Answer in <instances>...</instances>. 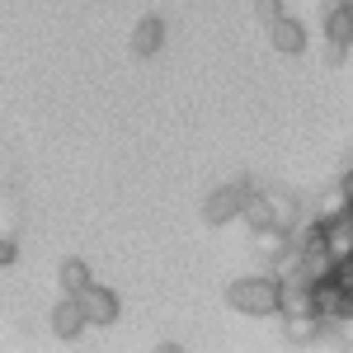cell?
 Here are the masks:
<instances>
[{"mask_svg": "<svg viewBox=\"0 0 353 353\" xmlns=\"http://www.w3.org/2000/svg\"><path fill=\"white\" fill-rule=\"evenodd\" d=\"M344 5H349V14H353V0H344Z\"/></svg>", "mask_w": 353, "mask_h": 353, "instance_id": "2e32d148", "label": "cell"}, {"mask_svg": "<svg viewBox=\"0 0 353 353\" xmlns=\"http://www.w3.org/2000/svg\"><path fill=\"white\" fill-rule=\"evenodd\" d=\"M161 43H165V24L156 19V14L137 19V28H132V52L137 57H156V52H161Z\"/></svg>", "mask_w": 353, "mask_h": 353, "instance_id": "8992f818", "label": "cell"}, {"mask_svg": "<svg viewBox=\"0 0 353 353\" xmlns=\"http://www.w3.org/2000/svg\"><path fill=\"white\" fill-rule=\"evenodd\" d=\"M226 301L245 316H278V278H236L226 288Z\"/></svg>", "mask_w": 353, "mask_h": 353, "instance_id": "6da1fadb", "label": "cell"}, {"mask_svg": "<svg viewBox=\"0 0 353 353\" xmlns=\"http://www.w3.org/2000/svg\"><path fill=\"white\" fill-rule=\"evenodd\" d=\"M57 278H61V288H66V297H76L85 283H94V273H90V264L85 259H66L61 269H57Z\"/></svg>", "mask_w": 353, "mask_h": 353, "instance_id": "ba28073f", "label": "cell"}, {"mask_svg": "<svg viewBox=\"0 0 353 353\" xmlns=\"http://www.w3.org/2000/svg\"><path fill=\"white\" fill-rule=\"evenodd\" d=\"M254 14H259L264 24H273V19L283 14V0H254Z\"/></svg>", "mask_w": 353, "mask_h": 353, "instance_id": "4fadbf2b", "label": "cell"}, {"mask_svg": "<svg viewBox=\"0 0 353 353\" xmlns=\"http://www.w3.org/2000/svg\"><path fill=\"white\" fill-rule=\"evenodd\" d=\"M344 212H349V198L334 189V193L325 198V208H321V217H316V221H334V217H344Z\"/></svg>", "mask_w": 353, "mask_h": 353, "instance_id": "7c38bea8", "label": "cell"}, {"mask_svg": "<svg viewBox=\"0 0 353 353\" xmlns=\"http://www.w3.org/2000/svg\"><path fill=\"white\" fill-rule=\"evenodd\" d=\"M325 38H330V48H349V43H353V14H349V5H344V0H334V5H330Z\"/></svg>", "mask_w": 353, "mask_h": 353, "instance_id": "52a82bcc", "label": "cell"}, {"mask_svg": "<svg viewBox=\"0 0 353 353\" xmlns=\"http://www.w3.org/2000/svg\"><path fill=\"white\" fill-rule=\"evenodd\" d=\"M288 339H297V344L325 339V321L321 316H288Z\"/></svg>", "mask_w": 353, "mask_h": 353, "instance_id": "30bf717a", "label": "cell"}, {"mask_svg": "<svg viewBox=\"0 0 353 353\" xmlns=\"http://www.w3.org/2000/svg\"><path fill=\"white\" fill-rule=\"evenodd\" d=\"M349 48H353V43H349Z\"/></svg>", "mask_w": 353, "mask_h": 353, "instance_id": "e0dca14e", "label": "cell"}, {"mask_svg": "<svg viewBox=\"0 0 353 353\" xmlns=\"http://www.w3.org/2000/svg\"><path fill=\"white\" fill-rule=\"evenodd\" d=\"M269 208H273V226H283V231H292V226H297V198L269 193Z\"/></svg>", "mask_w": 353, "mask_h": 353, "instance_id": "8fae6325", "label": "cell"}, {"mask_svg": "<svg viewBox=\"0 0 353 353\" xmlns=\"http://www.w3.org/2000/svg\"><path fill=\"white\" fill-rule=\"evenodd\" d=\"M241 217L254 226V231H264V226H273V208H269V198H259V193L250 189L245 193V203H241Z\"/></svg>", "mask_w": 353, "mask_h": 353, "instance_id": "9c48e42d", "label": "cell"}, {"mask_svg": "<svg viewBox=\"0 0 353 353\" xmlns=\"http://www.w3.org/2000/svg\"><path fill=\"white\" fill-rule=\"evenodd\" d=\"M85 311V325H113L118 321V297H113L109 288H99V283H85L81 292H76Z\"/></svg>", "mask_w": 353, "mask_h": 353, "instance_id": "7a4b0ae2", "label": "cell"}, {"mask_svg": "<svg viewBox=\"0 0 353 353\" xmlns=\"http://www.w3.org/2000/svg\"><path fill=\"white\" fill-rule=\"evenodd\" d=\"M245 193H250V184H221L208 203H203V217L212 221V226H226L231 217H241V203Z\"/></svg>", "mask_w": 353, "mask_h": 353, "instance_id": "3957f363", "label": "cell"}, {"mask_svg": "<svg viewBox=\"0 0 353 353\" xmlns=\"http://www.w3.org/2000/svg\"><path fill=\"white\" fill-rule=\"evenodd\" d=\"M339 193L349 198V208H353V170H344V179H339Z\"/></svg>", "mask_w": 353, "mask_h": 353, "instance_id": "5bb4252c", "label": "cell"}, {"mask_svg": "<svg viewBox=\"0 0 353 353\" xmlns=\"http://www.w3.org/2000/svg\"><path fill=\"white\" fill-rule=\"evenodd\" d=\"M52 330H57V339H81V334H85V311H81V301H76V297L57 301Z\"/></svg>", "mask_w": 353, "mask_h": 353, "instance_id": "5b68a950", "label": "cell"}, {"mask_svg": "<svg viewBox=\"0 0 353 353\" xmlns=\"http://www.w3.org/2000/svg\"><path fill=\"white\" fill-rule=\"evenodd\" d=\"M269 38H273V48L288 52V57L306 52V28H301L297 19H288V14H278V19L269 24Z\"/></svg>", "mask_w": 353, "mask_h": 353, "instance_id": "277c9868", "label": "cell"}, {"mask_svg": "<svg viewBox=\"0 0 353 353\" xmlns=\"http://www.w3.org/2000/svg\"><path fill=\"white\" fill-rule=\"evenodd\" d=\"M14 259V241H0V264H10Z\"/></svg>", "mask_w": 353, "mask_h": 353, "instance_id": "9a60e30c", "label": "cell"}]
</instances>
